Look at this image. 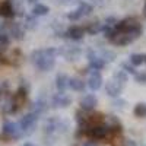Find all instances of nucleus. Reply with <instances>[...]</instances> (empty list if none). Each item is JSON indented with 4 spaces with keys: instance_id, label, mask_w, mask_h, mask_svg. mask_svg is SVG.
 <instances>
[{
    "instance_id": "34",
    "label": "nucleus",
    "mask_w": 146,
    "mask_h": 146,
    "mask_svg": "<svg viewBox=\"0 0 146 146\" xmlns=\"http://www.w3.org/2000/svg\"><path fill=\"white\" fill-rule=\"evenodd\" d=\"M143 10H145V15H146V0H145V9Z\"/></svg>"
},
{
    "instance_id": "4",
    "label": "nucleus",
    "mask_w": 146,
    "mask_h": 146,
    "mask_svg": "<svg viewBox=\"0 0 146 146\" xmlns=\"http://www.w3.org/2000/svg\"><path fill=\"white\" fill-rule=\"evenodd\" d=\"M38 113H35V111H31V113H28L27 115H23L22 118H21V121H19V126H21V129H22V131L25 133V131H31L32 130V127L35 126V123H36V120H38Z\"/></svg>"
},
{
    "instance_id": "11",
    "label": "nucleus",
    "mask_w": 146,
    "mask_h": 146,
    "mask_svg": "<svg viewBox=\"0 0 146 146\" xmlns=\"http://www.w3.org/2000/svg\"><path fill=\"white\" fill-rule=\"evenodd\" d=\"M69 80H70V78L66 73H58L56 76V88L60 94H64V91L69 88Z\"/></svg>"
},
{
    "instance_id": "10",
    "label": "nucleus",
    "mask_w": 146,
    "mask_h": 146,
    "mask_svg": "<svg viewBox=\"0 0 146 146\" xmlns=\"http://www.w3.org/2000/svg\"><path fill=\"white\" fill-rule=\"evenodd\" d=\"M96 102H98V100H96V96L92 95V94H88L85 95L83 98L80 100V108L85 110V111H91V110H94L96 107Z\"/></svg>"
},
{
    "instance_id": "33",
    "label": "nucleus",
    "mask_w": 146,
    "mask_h": 146,
    "mask_svg": "<svg viewBox=\"0 0 146 146\" xmlns=\"http://www.w3.org/2000/svg\"><path fill=\"white\" fill-rule=\"evenodd\" d=\"M23 146H35V145H32V143H29V142H27V143H23Z\"/></svg>"
},
{
    "instance_id": "15",
    "label": "nucleus",
    "mask_w": 146,
    "mask_h": 146,
    "mask_svg": "<svg viewBox=\"0 0 146 146\" xmlns=\"http://www.w3.org/2000/svg\"><path fill=\"white\" fill-rule=\"evenodd\" d=\"M0 15L5 18H13L15 16V9L10 2H3L0 5Z\"/></svg>"
},
{
    "instance_id": "26",
    "label": "nucleus",
    "mask_w": 146,
    "mask_h": 146,
    "mask_svg": "<svg viewBox=\"0 0 146 146\" xmlns=\"http://www.w3.org/2000/svg\"><path fill=\"white\" fill-rule=\"evenodd\" d=\"M100 57H101L102 60H105V62H113V60L115 58V54H114L113 51H110V50H104Z\"/></svg>"
},
{
    "instance_id": "28",
    "label": "nucleus",
    "mask_w": 146,
    "mask_h": 146,
    "mask_svg": "<svg viewBox=\"0 0 146 146\" xmlns=\"http://www.w3.org/2000/svg\"><path fill=\"white\" fill-rule=\"evenodd\" d=\"M135 80L140 85H145L146 83V73H136L135 75Z\"/></svg>"
},
{
    "instance_id": "20",
    "label": "nucleus",
    "mask_w": 146,
    "mask_h": 146,
    "mask_svg": "<svg viewBox=\"0 0 146 146\" xmlns=\"http://www.w3.org/2000/svg\"><path fill=\"white\" fill-rule=\"evenodd\" d=\"M133 114H135L137 118H145L146 117V104L145 102L136 104L135 108H133Z\"/></svg>"
},
{
    "instance_id": "18",
    "label": "nucleus",
    "mask_w": 146,
    "mask_h": 146,
    "mask_svg": "<svg viewBox=\"0 0 146 146\" xmlns=\"http://www.w3.org/2000/svg\"><path fill=\"white\" fill-rule=\"evenodd\" d=\"M104 66H105V60H102L100 56L94 60H89V69L91 70H102Z\"/></svg>"
},
{
    "instance_id": "16",
    "label": "nucleus",
    "mask_w": 146,
    "mask_h": 146,
    "mask_svg": "<svg viewBox=\"0 0 146 146\" xmlns=\"http://www.w3.org/2000/svg\"><path fill=\"white\" fill-rule=\"evenodd\" d=\"M69 88L76 91V92H83L85 91V82L79 78H70L69 80Z\"/></svg>"
},
{
    "instance_id": "13",
    "label": "nucleus",
    "mask_w": 146,
    "mask_h": 146,
    "mask_svg": "<svg viewBox=\"0 0 146 146\" xmlns=\"http://www.w3.org/2000/svg\"><path fill=\"white\" fill-rule=\"evenodd\" d=\"M9 35L12 36L13 40H23V36H25V29H23L22 25H19V23H13V25H10L9 28Z\"/></svg>"
},
{
    "instance_id": "22",
    "label": "nucleus",
    "mask_w": 146,
    "mask_h": 146,
    "mask_svg": "<svg viewBox=\"0 0 146 146\" xmlns=\"http://www.w3.org/2000/svg\"><path fill=\"white\" fill-rule=\"evenodd\" d=\"M10 44V36L6 32H0V53L5 51Z\"/></svg>"
},
{
    "instance_id": "12",
    "label": "nucleus",
    "mask_w": 146,
    "mask_h": 146,
    "mask_svg": "<svg viewBox=\"0 0 146 146\" xmlns=\"http://www.w3.org/2000/svg\"><path fill=\"white\" fill-rule=\"evenodd\" d=\"M85 32H86V29H85L83 27H78V25H75V27L69 28V29L66 31L64 35L67 36V38H70V40H80V38H83Z\"/></svg>"
},
{
    "instance_id": "7",
    "label": "nucleus",
    "mask_w": 146,
    "mask_h": 146,
    "mask_svg": "<svg viewBox=\"0 0 146 146\" xmlns=\"http://www.w3.org/2000/svg\"><path fill=\"white\" fill-rule=\"evenodd\" d=\"M117 31V29H115ZM133 41H135V36L133 35H130V34H127V32H115V35L113 36V40H111V42L113 44H115V45H120V47H124V45H129V44H131Z\"/></svg>"
},
{
    "instance_id": "6",
    "label": "nucleus",
    "mask_w": 146,
    "mask_h": 146,
    "mask_svg": "<svg viewBox=\"0 0 146 146\" xmlns=\"http://www.w3.org/2000/svg\"><path fill=\"white\" fill-rule=\"evenodd\" d=\"M123 88L124 85H121L120 82H117L115 79L113 80H108L107 85H105V92L108 96H111V98H117V96L121 95V92H123Z\"/></svg>"
},
{
    "instance_id": "9",
    "label": "nucleus",
    "mask_w": 146,
    "mask_h": 146,
    "mask_svg": "<svg viewBox=\"0 0 146 146\" xmlns=\"http://www.w3.org/2000/svg\"><path fill=\"white\" fill-rule=\"evenodd\" d=\"M70 104H72V98H70V96H67L64 94H60V92L51 98V105L54 108H66Z\"/></svg>"
},
{
    "instance_id": "31",
    "label": "nucleus",
    "mask_w": 146,
    "mask_h": 146,
    "mask_svg": "<svg viewBox=\"0 0 146 146\" xmlns=\"http://www.w3.org/2000/svg\"><path fill=\"white\" fill-rule=\"evenodd\" d=\"M94 3H96V5H102L104 3V0H92Z\"/></svg>"
},
{
    "instance_id": "8",
    "label": "nucleus",
    "mask_w": 146,
    "mask_h": 146,
    "mask_svg": "<svg viewBox=\"0 0 146 146\" xmlns=\"http://www.w3.org/2000/svg\"><path fill=\"white\" fill-rule=\"evenodd\" d=\"M88 86L91 91H98L102 86V76L100 70H91V76L88 79Z\"/></svg>"
},
{
    "instance_id": "3",
    "label": "nucleus",
    "mask_w": 146,
    "mask_h": 146,
    "mask_svg": "<svg viewBox=\"0 0 146 146\" xmlns=\"http://www.w3.org/2000/svg\"><path fill=\"white\" fill-rule=\"evenodd\" d=\"M92 5L91 3H86V2H80V5L78 6V9H75V10H72V12H69L67 13V19L69 21H79V19H82L83 16H88L91 12H92Z\"/></svg>"
},
{
    "instance_id": "30",
    "label": "nucleus",
    "mask_w": 146,
    "mask_h": 146,
    "mask_svg": "<svg viewBox=\"0 0 146 146\" xmlns=\"http://www.w3.org/2000/svg\"><path fill=\"white\" fill-rule=\"evenodd\" d=\"M82 146H96V145H95L94 142H85V143H83Z\"/></svg>"
},
{
    "instance_id": "5",
    "label": "nucleus",
    "mask_w": 146,
    "mask_h": 146,
    "mask_svg": "<svg viewBox=\"0 0 146 146\" xmlns=\"http://www.w3.org/2000/svg\"><path fill=\"white\" fill-rule=\"evenodd\" d=\"M23 131H22L21 126L13 123V121H6L3 124V135L10 137V139H19Z\"/></svg>"
},
{
    "instance_id": "1",
    "label": "nucleus",
    "mask_w": 146,
    "mask_h": 146,
    "mask_svg": "<svg viewBox=\"0 0 146 146\" xmlns=\"http://www.w3.org/2000/svg\"><path fill=\"white\" fill-rule=\"evenodd\" d=\"M63 51L54 47H48V48H40L31 53V62L32 64L41 70V72H48L51 70L56 64V56L62 54Z\"/></svg>"
},
{
    "instance_id": "27",
    "label": "nucleus",
    "mask_w": 146,
    "mask_h": 146,
    "mask_svg": "<svg viewBox=\"0 0 146 146\" xmlns=\"http://www.w3.org/2000/svg\"><path fill=\"white\" fill-rule=\"evenodd\" d=\"M121 69H123L124 72H127V73H131V75H136V67L135 66H133L130 62L129 63H123V64H121Z\"/></svg>"
},
{
    "instance_id": "19",
    "label": "nucleus",
    "mask_w": 146,
    "mask_h": 146,
    "mask_svg": "<svg viewBox=\"0 0 146 146\" xmlns=\"http://www.w3.org/2000/svg\"><path fill=\"white\" fill-rule=\"evenodd\" d=\"M86 29V32L88 34H91V35H95L96 32H100V31H102L104 29V27H102V23L101 22H98V21H95V22H91L89 25L85 28Z\"/></svg>"
},
{
    "instance_id": "2",
    "label": "nucleus",
    "mask_w": 146,
    "mask_h": 146,
    "mask_svg": "<svg viewBox=\"0 0 146 146\" xmlns=\"http://www.w3.org/2000/svg\"><path fill=\"white\" fill-rule=\"evenodd\" d=\"M83 131H85V135L91 139H105L110 135V126H105L102 123V124L86 127V129H83Z\"/></svg>"
},
{
    "instance_id": "25",
    "label": "nucleus",
    "mask_w": 146,
    "mask_h": 146,
    "mask_svg": "<svg viewBox=\"0 0 146 146\" xmlns=\"http://www.w3.org/2000/svg\"><path fill=\"white\" fill-rule=\"evenodd\" d=\"M36 16H27L25 18V28H28V29H34L35 27H36V23H38V22H36V19H35Z\"/></svg>"
},
{
    "instance_id": "21",
    "label": "nucleus",
    "mask_w": 146,
    "mask_h": 146,
    "mask_svg": "<svg viewBox=\"0 0 146 146\" xmlns=\"http://www.w3.org/2000/svg\"><path fill=\"white\" fill-rule=\"evenodd\" d=\"M113 79H115V80L120 82L121 85H126V83L129 82V73L124 72L123 69H121V70H117V72L114 73V78H113Z\"/></svg>"
},
{
    "instance_id": "14",
    "label": "nucleus",
    "mask_w": 146,
    "mask_h": 146,
    "mask_svg": "<svg viewBox=\"0 0 146 146\" xmlns=\"http://www.w3.org/2000/svg\"><path fill=\"white\" fill-rule=\"evenodd\" d=\"M63 56L67 62H76V60H79L80 56H82V50L79 47H70L66 51H63Z\"/></svg>"
},
{
    "instance_id": "29",
    "label": "nucleus",
    "mask_w": 146,
    "mask_h": 146,
    "mask_svg": "<svg viewBox=\"0 0 146 146\" xmlns=\"http://www.w3.org/2000/svg\"><path fill=\"white\" fill-rule=\"evenodd\" d=\"M124 104H126L124 100H115V101H114V105H115L117 108H124Z\"/></svg>"
},
{
    "instance_id": "32",
    "label": "nucleus",
    "mask_w": 146,
    "mask_h": 146,
    "mask_svg": "<svg viewBox=\"0 0 146 146\" xmlns=\"http://www.w3.org/2000/svg\"><path fill=\"white\" fill-rule=\"evenodd\" d=\"M27 2H28V3H34V5H36V3H38V0H27Z\"/></svg>"
},
{
    "instance_id": "36",
    "label": "nucleus",
    "mask_w": 146,
    "mask_h": 146,
    "mask_svg": "<svg viewBox=\"0 0 146 146\" xmlns=\"http://www.w3.org/2000/svg\"><path fill=\"white\" fill-rule=\"evenodd\" d=\"M145 63H146V54H145Z\"/></svg>"
},
{
    "instance_id": "17",
    "label": "nucleus",
    "mask_w": 146,
    "mask_h": 146,
    "mask_svg": "<svg viewBox=\"0 0 146 146\" xmlns=\"http://www.w3.org/2000/svg\"><path fill=\"white\" fill-rule=\"evenodd\" d=\"M48 12H50L48 6H45V5H42V3H36V5H34V7H32V15H34V16H45Z\"/></svg>"
},
{
    "instance_id": "23",
    "label": "nucleus",
    "mask_w": 146,
    "mask_h": 146,
    "mask_svg": "<svg viewBox=\"0 0 146 146\" xmlns=\"http://www.w3.org/2000/svg\"><path fill=\"white\" fill-rule=\"evenodd\" d=\"M129 62L135 66V67H137V66H140V64H143L145 63V56L143 54H131L130 56V58H129Z\"/></svg>"
},
{
    "instance_id": "35",
    "label": "nucleus",
    "mask_w": 146,
    "mask_h": 146,
    "mask_svg": "<svg viewBox=\"0 0 146 146\" xmlns=\"http://www.w3.org/2000/svg\"><path fill=\"white\" fill-rule=\"evenodd\" d=\"M58 2H66V0H58Z\"/></svg>"
},
{
    "instance_id": "24",
    "label": "nucleus",
    "mask_w": 146,
    "mask_h": 146,
    "mask_svg": "<svg viewBox=\"0 0 146 146\" xmlns=\"http://www.w3.org/2000/svg\"><path fill=\"white\" fill-rule=\"evenodd\" d=\"M47 110V102L44 101V100H38L35 104H34V111L35 113H38V114H41V113H44Z\"/></svg>"
}]
</instances>
